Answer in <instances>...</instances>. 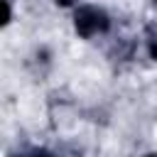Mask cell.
Returning a JSON list of instances; mask_svg holds the SVG:
<instances>
[{
	"label": "cell",
	"mask_w": 157,
	"mask_h": 157,
	"mask_svg": "<svg viewBox=\"0 0 157 157\" xmlns=\"http://www.w3.org/2000/svg\"><path fill=\"white\" fill-rule=\"evenodd\" d=\"M74 27H76V32H78L83 39H91V37H96V34L108 32L110 20H108V15H105L101 7H96V5H81V7L74 12Z\"/></svg>",
	"instance_id": "obj_1"
},
{
	"label": "cell",
	"mask_w": 157,
	"mask_h": 157,
	"mask_svg": "<svg viewBox=\"0 0 157 157\" xmlns=\"http://www.w3.org/2000/svg\"><path fill=\"white\" fill-rule=\"evenodd\" d=\"M12 17V10H10V2L7 0H0V27H5Z\"/></svg>",
	"instance_id": "obj_2"
},
{
	"label": "cell",
	"mask_w": 157,
	"mask_h": 157,
	"mask_svg": "<svg viewBox=\"0 0 157 157\" xmlns=\"http://www.w3.org/2000/svg\"><path fill=\"white\" fill-rule=\"evenodd\" d=\"M56 2H59V5H71L74 0H56Z\"/></svg>",
	"instance_id": "obj_3"
}]
</instances>
